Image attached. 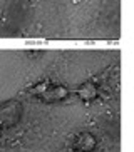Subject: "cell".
Returning a JSON list of instances; mask_svg holds the SVG:
<instances>
[{
    "mask_svg": "<svg viewBox=\"0 0 134 152\" xmlns=\"http://www.w3.org/2000/svg\"><path fill=\"white\" fill-rule=\"evenodd\" d=\"M122 0H0V40L121 39Z\"/></svg>",
    "mask_w": 134,
    "mask_h": 152,
    "instance_id": "6da1fadb",
    "label": "cell"
}]
</instances>
